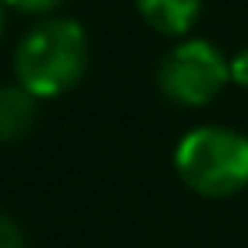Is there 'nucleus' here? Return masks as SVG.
<instances>
[{"label": "nucleus", "instance_id": "423d86ee", "mask_svg": "<svg viewBox=\"0 0 248 248\" xmlns=\"http://www.w3.org/2000/svg\"><path fill=\"white\" fill-rule=\"evenodd\" d=\"M0 248H27L24 232H20L17 221H14L10 215H3V211H0Z\"/></svg>", "mask_w": 248, "mask_h": 248}, {"label": "nucleus", "instance_id": "f257e3e1", "mask_svg": "<svg viewBox=\"0 0 248 248\" xmlns=\"http://www.w3.org/2000/svg\"><path fill=\"white\" fill-rule=\"evenodd\" d=\"M91 47L78 20L50 17L24 34L14 50V74L24 91L41 97H61L87 74Z\"/></svg>", "mask_w": 248, "mask_h": 248}, {"label": "nucleus", "instance_id": "20e7f679", "mask_svg": "<svg viewBox=\"0 0 248 248\" xmlns=\"http://www.w3.org/2000/svg\"><path fill=\"white\" fill-rule=\"evenodd\" d=\"M37 124V97L20 84H0V144L24 141Z\"/></svg>", "mask_w": 248, "mask_h": 248}, {"label": "nucleus", "instance_id": "6e6552de", "mask_svg": "<svg viewBox=\"0 0 248 248\" xmlns=\"http://www.w3.org/2000/svg\"><path fill=\"white\" fill-rule=\"evenodd\" d=\"M228 67H232V81L248 91V47H242V50L228 61Z\"/></svg>", "mask_w": 248, "mask_h": 248}, {"label": "nucleus", "instance_id": "39448f33", "mask_svg": "<svg viewBox=\"0 0 248 248\" xmlns=\"http://www.w3.org/2000/svg\"><path fill=\"white\" fill-rule=\"evenodd\" d=\"M134 3H138L141 20L165 37L188 34L202 14V0H134Z\"/></svg>", "mask_w": 248, "mask_h": 248}, {"label": "nucleus", "instance_id": "7ed1b4c3", "mask_svg": "<svg viewBox=\"0 0 248 248\" xmlns=\"http://www.w3.org/2000/svg\"><path fill=\"white\" fill-rule=\"evenodd\" d=\"M158 91L171 104L181 108H205L211 104L221 87L232 81V67L225 54L205 37H188L174 44L158 64Z\"/></svg>", "mask_w": 248, "mask_h": 248}, {"label": "nucleus", "instance_id": "f03ea898", "mask_svg": "<svg viewBox=\"0 0 248 248\" xmlns=\"http://www.w3.org/2000/svg\"><path fill=\"white\" fill-rule=\"evenodd\" d=\"M174 171L202 198H232L248 188V134L198 124L174 144Z\"/></svg>", "mask_w": 248, "mask_h": 248}, {"label": "nucleus", "instance_id": "0eeeda50", "mask_svg": "<svg viewBox=\"0 0 248 248\" xmlns=\"http://www.w3.org/2000/svg\"><path fill=\"white\" fill-rule=\"evenodd\" d=\"M3 3H10V7L20 10V14H50V10H57L64 0H3Z\"/></svg>", "mask_w": 248, "mask_h": 248}, {"label": "nucleus", "instance_id": "1a4fd4ad", "mask_svg": "<svg viewBox=\"0 0 248 248\" xmlns=\"http://www.w3.org/2000/svg\"><path fill=\"white\" fill-rule=\"evenodd\" d=\"M0 34H3V0H0Z\"/></svg>", "mask_w": 248, "mask_h": 248}]
</instances>
